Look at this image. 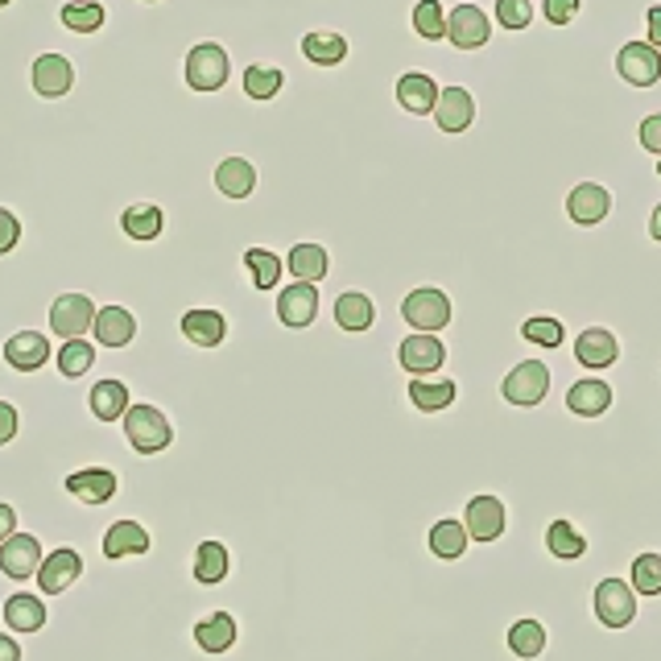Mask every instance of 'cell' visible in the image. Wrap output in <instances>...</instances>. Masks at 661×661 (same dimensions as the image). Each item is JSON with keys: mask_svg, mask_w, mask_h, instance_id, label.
I'll list each match as a JSON object with an SVG mask.
<instances>
[{"mask_svg": "<svg viewBox=\"0 0 661 661\" xmlns=\"http://www.w3.org/2000/svg\"><path fill=\"white\" fill-rule=\"evenodd\" d=\"M509 649L526 661L542 658L546 653V628L538 625V620H529V616L526 620H517V625L509 628Z\"/></svg>", "mask_w": 661, "mask_h": 661, "instance_id": "obj_41", "label": "cell"}, {"mask_svg": "<svg viewBox=\"0 0 661 661\" xmlns=\"http://www.w3.org/2000/svg\"><path fill=\"white\" fill-rule=\"evenodd\" d=\"M637 141H641L649 153H658V157H661V112H653V117L641 120V129H637Z\"/></svg>", "mask_w": 661, "mask_h": 661, "instance_id": "obj_48", "label": "cell"}, {"mask_svg": "<svg viewBox=\"0 0 661 661\" xmlns=\"http://www.w3.org/2000/svg\"><path fill=\"white\" fill-rule=\"evenodd\" d=\"M0 356H4V364H9L13 373H37V368H46V360H51V340H46L37 327H25V331H13V335L4 340Z\"/></svg>", "mask_w": 661, "mask_h": 661, "instance_id": "obj_9", "label": "cell"}, {"mask_svg": "<svg viewBox=\"0 0 661 661\" xmlns=\"http://www.w3.org/2000/svg\"><path fill=\"white\" fill-rule=\"evenodd\" d=\"M141 4H162V0H141Z\"/></svg>", "mask_w": 661, "mask_h": 661, "instance_id": "obj_55", "label": "cell"}, {"mask_svg": "<svg viewBox=\"0 0 661 661\" xmlns=\"http://www.w3.org/2000/svg\"><path fill=\"white\" fill-rule=\"evenodd\" d=\"M616 75L632 87H653L661 79V51L649 42H628L616 54Z\"/></svg>", "mask_w": 661, "mask_h": 661, "instance_id": "obj_10", "label": "cell"}, {"mask_svg": "<svg viewBox=\"0 0 661 661\" xmlns=\"http://www.w3.org/2000/svg\"><path fill=\"white\" fill-rule=\"evenodd\" d=\"M87 406H91V414H96L100 422H120V418L129 414V406H133V397H129V385H124V381H117V376H103V381H96V385H91Z\"/></svg>", "mask_w": 661, "mask_h": 661, "instance_id": "obj_23", "label": "cell"}, {"mask_svg": "<svg viewBox=\"0 0 661 661\" xmlns=\"http://www.w3.org/2000/svg\"><path fill=\"white\" fill-rule=\"evenodd\" d=\"M397 103L406 108L409 117H426V112H434V103H439V84L422 75V70H406L401 79H397Z\"/></svg>", "mask_w": 661, "mask_h": 661, "instance_id": "obj_24", "label": "cell"}, {"mask_svg": "<svg viewBox=\"0 0 661 661\" xmlns=\"http://www.w3.org/2000/svg\"><path fill=\"white\" fill-rule=\"evenodd\" d=\"M409 401L422 414H439V409L455 401V381H447V376H414L409 381Z\"/></svg>", "mask_w": 661, "mask_h": 661, "instance_id": "obj_31", "label": "cell"}, {"mask_svg": "<svg viewBox=\"0 0 661 661\" xmlns=\"http://www.w3.org/2000/svg\"><path fill=\"white\" fill-rule=\"evenodd\" d=\"M286 269L294 273V282H315V286H319L322 277L331 273V256H327V249H322V244H315V240H302V244H294V249H289Z\"/></svg>", "mask_w": 661, "mask_h": 661, "instance_id": "obj_27", "label": "cell"}, {"mask_svg": "<svg viewBox=\"0 0 661 661\" xmlns=\"http://www.w3.org/2000/svg\"><path fill=\"white\" fill-rule=\"evenodd\" d=\"M608 406H612V389L599 376H583V381H575L571 393H566V409L579 414V418H599Z\"/></svg>", "mask_w": 661, "mask_h": 661, "instance_id": "obj_28", "label": "cell"}, {"mask_svg": "<svg viewBox=\"0 0 661 661\" xmlns=\"http://www.w3.org/2000/svg\"><path fill=\"white\" fill-rule=\"evenodd\" d=\"M542 13L550 25H571L579 18V0H546Z\"/></svg>", "mask_w": 661, "mask_h": 661, "instance_id": "obj_47", "label": "cell"}, {"mask_svg": "<svg viewBox=\"0 0 661 661\" xmlns=\"http://www.w3.org/2000/svg\"><path fill=\"white\" fill-rule=\"evenodd\" d=\"M18 533V513L9 509V505H0V542H9Z\"/></svg>", "mask_w": 661, "mask_h": 661, "instance_id": "obj_51", "label": "cell"}, {"mask_svg": "<svg viewBox=\"0 0 661 661\" xmlns=\"http://www.w3.org/2000/svg\"><path fill=\"white\" fill-rule=\"evenodd\" d=\"M612 211V195L608 187H599V183H579L571 195H566V216L579 223V228H595V223H604Z\"/></svg>", "mask_w": 661, "mask_h": 661, "instance_id": "obj_17", "label": "cell"}, {"mask_svg": "<svg viewBox=\"0 0 661 661\" xmlns=\"http://www.w3.org/2000/svg\"><path fill=\"white\" fill-rule=\"evenodd\" d=\"M9 4H18V0H0V9H9Z\"/></svg>", "mask_w": 661, "mask_h": 661, "instance_id": "obj_54", "label": "cell"}, {"mask_svg": "<svg viewBox=\"0 0 661 661\" xmlns=\"http://www.w3.org/2000/svg\"><path fill=\"white\" fill-rule=\"evenodd\" d=\"M302 58L315 63V67H340L348 58V37L331 34V30H310L302 37Z\"/></svg>", "mask_w": 661, "mask_h": 661, "instance_id": "obj_32", "label": "cell"}, {"mask_svg": "<svg viewBox=\"0 0 661 661\" xmlns=\"http://www.w3.org/2000/svg\"><path fill=\"white\" fill-rule=\"evenodd\" d=\"M120 422H124V439H129V447H133L136 455H157V451H166L174 442L170 418L157 406H145V401L129 406V414Z\"/></svg>", "mask_w": 661, "mask_h": 661, "instance_id": "obj_2", "label": "cell"}, {"mask_svg": "<svg viewBox=\"0 0 661 661\" xmlns=\"http://www.w3.org/2000/svg\"><path fill=\"white\" fill-rule=\"evenodd\" d=\"M521 335H526L529 343H538V348H559V343L566 340L562 322L559 319H546V315H538V319H526Z\"/></svg>", "mask_w": 661, "mask_h": 661, "instance_id": "obj_44", "label": "cell"}, {"mask_svg": "<svg viewBox=\"0 0 661 661\" xmlns=\"http://www.w3.org/2000/svg\"><path fill=\"white\" fill-rule=\"evenodd\" d=\"M0 661H21V645L13 637H0Z\"/></svg>", "mask_w": 661, "mask_h": 661, "instance_id": "obj_52", "label": "cell"}, {"mask_svg": "<svg viewBox=\"0 0 661 661\" xmlns=\"http://www.w3.org/2000/svg\"><path fill=\"white\" fill-rule=\"evenodd\" d=\"M120 480L117 472H108V467H84V472H70L67 475V492L75 500H84V505H108L112 496H117Z\"/></svg>", "mask_w": 661, "mask_h": 661, "instance_id": "obj_20", "label": "cell"}, {"mask_svg": "<svg viewBox=\"0 0 661 661\" xmlns=\"http://www.w3.org/2000/svg\"><path fill=\"white\" fill-rule=\"evenodd\" d=\"M42 542H37L34 533H13L9 542H0V575L9 579H34L42 571Z\"/></svg>", "mask_w": 661, "mask_h": 661, "instance_id": "obj_12", "label": "cell"}, {"mask_svg": "<svg viewBox=\"0 0 661 661\" xmlns=\"http://www.w3.org/2000/svg\"><path fill=\"white\" fill-rule=\"evenodd\" d=\"M595 620L604 628H628L637 620V592L625 579H604L595 587Z\"/></svg>", "mask_w": 661, "mask_h": 661, "instance_id": "obj_7", "label": "cell"}, {"mask_svg": "<svg viewBox=\"0 0 661 661\" xmlns=\"http://www.w3.org/2000/svg\"><path fill=\"white\" fill-rule=\"evenodd\" d=\"M232 571V554H228V546L223 542H199L195 550V583H203V587H216L223 583Z\"/></svg>", "mask_w": 661, "mask_h": 661, "instance_id": "obj_35", "label": "cell"}, {"mask_svg": "<svg viewBox=\"0 0 661 661\" xmlns=\"http://www.w3.org/2000/svg\"><path fill=\"white\" fill-rule=\"evenodd\" d=\"M79 575H84V559H79V550L63 546V550H51V554H46L42 571H37V587H42L46 595H63Z\"/></svg>", "mask_w": 661, "mask_h": 661, "instance_id": "obj_18", "label": "cell"}, {"mask_svg": "<svg viewBox=\"0 0 661 661\" xmlns=\"http://www.w3.org/2000/svg\"><path fill=\"white\" fill-rule=\"evenodd\" d=\"M120 232L129 240H136V244H153V240L166 232V211L157 203H129L124 211H120Z\"/></svg>", "mask_w": 661, "mask_h": 661, "instance_id": "obj_21", "label": "cell"}, {"mask_svg": "<svg viewBox=\"0 0 661 661\" xmlns=\"http://www.w3.org/2000/svg\"><path fill=\"white\" fill-rule=\"evenodd\" d=\"M315 315H319V286H315V282H294V286H286L277 294V319H282V327H289V331L310 327Z\"/></svg>", "mask_w": 661, "mask_h": 661, "instance_id": "obj_11", "label": "cell"}, {"mask_svg": "<svg viewBox=\"0 0 661 661\" xmlns=\"http://www.w3.org/2000/svg\"><path fill=\"white\" fill-rule=\"evenodd\" d=\"M488 34L492 25L484 18V9H475V4H455L451 9V18H447V37L455 42L459 51H480V46H488Z\"/></svg>", "mask_w": 661, "mask_h": 661, "instance_id": "obj_15", "label": "cell"}, {"mask_svg": "<svg viewBox=\"0 0 661 661\" xmlns=\"http://www.w3.org/2000/svg\"><path fill=\"white\" fill-rule=\"evenodd\" d=\"M244 269L253 273V286L261 294H269L277 282H282V256L269 253V249H249L244 253Z\"/></svg>", "mask_w": 661, "mask_h": 661, "instance_id": "obj_40", "label": "cell"}, {"mask_svg": "<svg viewBox=\"0 0 661 661\" xmlns=\"http://www.w3.org/2000/svg\"><path fill=\"white\" fill-rule=\"evenodd\" d=\"M25 240V223L13 207H0V256H13L18 244Z\"/></svg>", "mask_w": 661, "mask_h": 661, "instance_id": "obj_46", "label": "cell"}, {"mask_svg": "<svg viewBox=\"0 0 661 661\" xmlns=\"http://www.w3.org/2000/svg\"><path fill=\"white\" fill-rule=\"evenodd\" d=\"M397 360H401V368L414 376H430L442 368V360H447V348H442L439 335H426V331H414L401 340L397 348Z\"/></svg>", "mask_w": 661, "mask_h": 661, "instance_id": "obj_13", "label": "cell"}, {"mask_svg": "<svg viewBox=\"0 0 661 661\" xmlns=\"http://www.w3.org/2000/svg\"><path fill=\"white\" fill-rule=\"evenodd\" d=\"M467 550V526L463 521H451V517H442L439 526L430 529V554L442 562L459 559Z\"/></svg>", "mask_w": 661, "mask_h": 661, "instance_id": "obj_38", "label": "cell"}, {"mask_svg": "<svg viewBox=\"0 0 661 661\" xmlns=\"http://www.w3.org/2000/svg\"><path fill=\"white\" fill-rule=\"evenodd\" d=\"M632 592L637 595H661V554L645 550L632 562Z\"/></svg>", "mask_w": 661, "mask_h": 661, "instance_id": "obj_43", "label": "cell"}, {"mask_svg": "<svg viewBox=\"0 0 661 661\" xmlns=\"http://www.w3.org/2000/svg\"><path fill=\"white\" fill-rule=\"evenodd\" d=\"M183 75H187L190 91H199V96H216V91H223L228 75H232V58H228V51H223L220 42H195V46L187 51Z\"/></svg>", "mask_w": 661, "mask_h": 661, "instance_id": "obj_1", "label": "cell"}, {"mask_svg": "<svg viewBox=\"0 0 661 661\" xmlns=\"http://www.w3.org/2000/svg\"><path fill=\"white\" fill-rule=\"evenodd\" d=\"M4 625L13 628V632H37V628L46 625V604L30 592H18L4 599Z\"/></svg>", "mask_w": 661, "mask_h": 661, "instance_id": "obj_34", "label": "cell"}, {"mask_svg": "<svg viewBox=\"0 0 661 661\" xmlns=\"http://www.w3.org/2000/svg\"><path fill=\"white\" fill-rule=\"evenodd\" d=\"M211 178H216V190H220L223 199H236V203L256 190V166L249 157H240V153L236 157H223Z\"/></svg>", "mask_w": 661, "mask_h": 661, "instance_id": "obj_22", "label": "cell"}, {"mask_svg": "<svg viewBox=\"0 0 661 661\" xmlns=\"http://www.w3.org/2000/svg\"><path fill=\"white\" fill-rule=\"evenodd\" d=\"M335 322H340L343 331H352V335H360V331H368L376 322V306L368 294H360V289H348V294H340L335 298Z\"/></svg>", "mask_w": 661, "mask_h": 661, "instance_id": "obj_33", "label": "cell"}, {"mask_svg": "<svg viewBox=\"0 0 661 661\" xmlns=\"http://www.w3.org/2000/svg\"><path fill=\"white\" fill-rule=\"evenodd\" d=\"M434 120H439V129L442 133H467L472 129V120H475V100H472V91L467 87H442L439 91V103H434Z\"/></svg>", "mask_w": 661, "mask_h": 661, "instance_id": "obj_14", "label": "cell"}, {"mask_svg": "<svg viewBox=\"0 0 661 661\" xmlns=\"http://www.w3.org/2000/svg\"><path fill=\"white\" fill-rule=\"evenodd\" d=\"M240 87H244V96L253 103H265L286 87V75L277 67H265V63H249L244 75H240Z\"/></svg>", "mask_w": 661, "mask_h": 661, "instance_id": "obj_36", "label": "cell"}, {"mask_svg": "<svg viewBox=\"0 0 661 661\" xmlns=\"http://www.w3.org/2000/svg\"><path fill=\"white\" fill-rule=\"evenodd\" d=\"M447 9H442L439 0H418L414 4V34L426 37V42H439V37H447Z\"/></svg>", "mask_w": 661, "mask_h": 661, "instance_id": "obj_42", "label": "cell"}, {"mask_svg": "<svg viewBox=\"0 0 661 661\" xmlns=\"http://www.w3.org/2000/svg\"><path fill=\"white\" fill-rule=\"evenodd\" d=\"M30 79H34V91L42 100H67L70 91L79 87V67H75V58L63 51H46L34 58V70H30Z\"/></svg>", "mask_w": 661, "mask_h": 661, "instance_id": "obj_4", "label": "cell"}, {"mask_svg": "<svg viewBox=\"0 0 661 661\" xmlns=\"http://www.w3.org/2000/svg\"><path fill=\"white\" fill-rule=\"evenodd\" d=\"M13 439H18V409L0 401V447H9Z\"/></svg>", "mask_w": 661, "mask_h": 661, "instance_id": "obj_49", "label": "cell"}, {"mask_svg": "<svg viewBox=\"0 0 661 661\" xmlns=\"http://www.w3.org/2000/svg\"><path fill=\"white\" fill-rule=\"evenodd\" d=\"M496 21L505 30H529L533 25V4L529 0H496Z\"/></svg>", "mask_w": 661, "mask_h": 661, "instance_id": "obj_45", "label": "cell"}, {"mask_svg": "<svg viewBox=\"0 0 661 661\" xmlns=\"http://www.w3.org/2000/svg\"><path fill=\"white\" fill-rule=\"evenodd\" d=\"M401 319L414 327V331H426V335H439L442 327L451 322V298L434 286H418L406 294L401 302Z\"/></svg>", "mask_w": 661, "mask_h": 661, "instance_id": "obj_5", "label": "cell"}, {"mask_svg": "<svg viewBox=\"0 0 661 661\" xmlns=\"http://www.w3.org/2000/svg\"><path fill=\"white\" fill-rule=\"evenodd\" d=\"M645 25H649V46H658V51H661V4H649V18H645Z\"/></svg>", "mask_w": 661, "mask_h": 661, "instance_id": "obj_50", "label": "cell"}, {"mask_svg": "<svg viewBox=\"0 0 661 661\" xmlns=\"http://www.w3.org/2000/svg\"><path fill=\"white\" fill-rule=\"evenodd\" d=\"M236 616H228V612H211L203 616L199 625H195V641L203 653H228L232 645H236Z\"/></svg>", "mask_w": 661, "mask_h": 661, "instance_id": "obj_30", "label": "cell"}, {"mask_svg": "<svg viewBox=\"0 0 661 661\" xmlns=\"http://www.w3.org/2000/svg\"><path fill=\"white\" fill-rule=\"evenodd\" d=\"M658 174H661V162H658Z\"/></svg>", "mask_w": 661, "mask_h": 661, "instance_id": "obj_56", "label": "cell"}, {"mask_svg": "<svg viewBox=\"0 0 661 661\" xmlns=\"http://www.w3.org/2000/svg\"><path fill=\"white\" fill-rule=\"evenodd\" d=\"M96 302L87 298L84 289H67V294H58L46 310V322H51V331L58 340H84L87 331L96 327Z\"/></svg>", "mask_w": 661, "mask_h": 661, "instance_id": "obj_3", "label": "cell"}, {"mask_svg": "<svg viewBox=\"0 0 661 661\" xmlns=\"http://www.w3.org/2000/svg\"><path fill=\"white\" fill-rule=\"evenodd\" d=\"M546 546H550V554L562 562H575L587 554V538H583L571 521H550V529H546Z\"/></svg>", "mask_w": 661, "mask_h": 661, "instance_id": "obj_39", "label": "cell"}, {"mask_svg": "<svg viewBox=\"0 0 661 661\" xmlns=\"http://www.w3.org/2000/svg\"><path fill=\"white\" fill-rule=\"evenodd\" d=\"M91 335L100 348L108 352H120V348H129L136 340V319L129 306H100V315H96V327H91Z\"/></svg>", "mask_w": 661, "mask_h": 661, "instance_id": "obj_16", "label": "cell"}, {"mask_svg": "<svg viewBox=\"0 0 661 661\" xmlns=\"http://www.w3.org/2000/svg\"><path fill=\"white\" fill-rule=\"evenodd\" d=\"M58 21L67 25L70 34L96 37L103 25H108V4H103V0H67V4L58 9Z\"/></svg>", "mask_w": 661, "mask_h": 661, "instance_id": "obj_26", "label": "cell"}, {"mask_svg": "<svg viewBox=\"0 0 661 661\" xmlns=\"http://www.w3.org/2000/svg\"><path fill=\"white\" fill-rule=\"evenodd\" d=\"M150 550V533L145 526H136V521H117V526H108L103 533V559H129V554H145Z\"/></svg>", "mask_w": 661, "mask_h": 661, "instance_id": "obj_29", "label": "cell"}, {"mask_svg": "<svg viewBox=\"0 0 661 661\" xmlns=\"http://www.w3.org/2000/svg\"><path fill=\"white\" fill-rule=\"evenodd\" d=\"M183 340L211 352V348H220L228 340V319L220 310H211V306H195V310L183 315Z\"/></svg>", "mask_w": 661, "mask_h": 661, "instance_id": "obj_19", "label": "cell"}, {"mask_svg": "<svg viewBox=\"0 0 661 661\" xmlns=\"http://www.w3.org/2000/svg\"><path fill=\"white\" fill-rule=\"evenodd\" d=\"M649 236L661 240V203L653 207V216H649Z\"/></svg>", "mask_w": 661, "mask_h": 661, "instance_id": "obj_53", "label": "cell"}, {"mask_svg": "<svg viewBox=\"0 0 661 661\" xmlns=\"http://www.w3.org/2000/svg\"><path fill=\"white\" fill-rule=\"evenodd\" d=\"M616 356H620V343L604 327H587L575 340V360L583 368H608V364H616Z\"/></svg>", "mask_w": 661, "mask_h": 661, "instance_id": "obj_25", "label": "cell"}, {"mask_svg": "<svg viewBox=\"0 0 661 661\" xmlns=\"http://www.w3.org/2000/svg\"><path fill=\"white\" fill-rule=\"evenodd\" d=\"M463 526H467V538L472 542H496L505 526H509V513H505V500L500 496H472L467 500V509H463Z\"/></svg>", "mask_w": 661, "mask_h": 661, "instance_id": "obj_8", "label": "cell"}, {"mask_svg": "<svg viewBox=\"0 0 661 661\" xmlns=\"http://www.w3.org/2000/svg\"><path fill=\"white\" fill-rule=\"evenodd\" d=\"M54 360H58L63 381H79V376H87L91 368H96V343L91 340H63V348L54 352Z\"/></svg>", "mask_w": 661, "mask_h": 661, "instance_id": "obj_37", "label": "cell"}, {"mask_svg": "<svg viewBox=\"0 0 661 661\" xmlns=\"http://www.w3.org/2000/svg\"><path fill=\"white\" fill-rule=\"evenodd\" d=\"M500 393H505L509 406H521V409L542 406L546 393H550V368H546L542 360H521V364L500 381Z\"/></svg>", "mask_w": 661, "mask_h": 661, "instance_id": "obj_6", "label": "cell"}]
</instances>
